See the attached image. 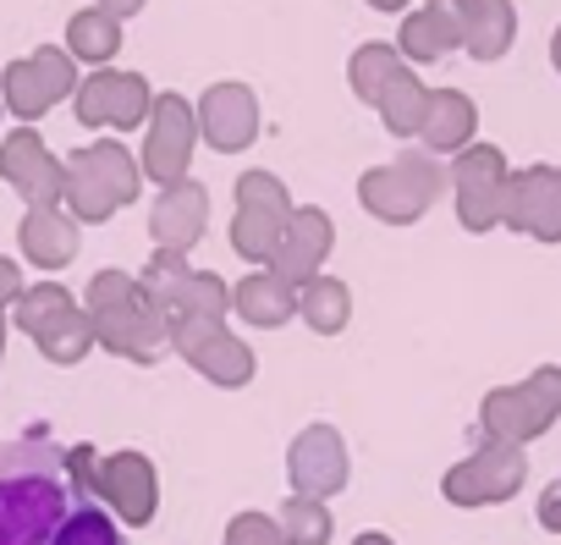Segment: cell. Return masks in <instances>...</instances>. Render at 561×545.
Segmentation results:
<instances>
[{
    "instance_id": "6da1fadb",
    "label": "cell",
    "mask_w": 561,
    "mask_h": 545,
    "mask_svg": "<svg viewBox=\"0 0 561 545\" xmlns=\"http://www.w3.org/2000/svg\"><path fill=\"white\" fill-rule=\"evenodd\" d=\"M72 501L67 452L45 430L0 441V545H50Z\"/></svg>"
},
{
    "instance_id": "7a4b0ae2",
    "label": "cell",
    "mask_w": 561,
    "mask_h": 545,
    "mask_svg": "<svg viewBox=\"0 0 561 545\" xmlns=\"http://www.w3.org/2000/svg\"><path fill=\"white\" fill-rule=\"evenodd\" d=\"M50 545H122V523L100 501H72V512L61 518Z\"/></svg>"
}]
</instances>
